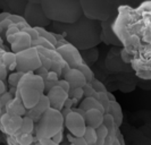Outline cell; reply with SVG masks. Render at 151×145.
Returning <instances> with one entry per match:
<instances>
[{
	"mask_svg": "<svg viewBox=\"0 0 151 145\" xmlns=\"http://www.w3.org/2000/svg\"><path fill=\"white\" fill-rule=\"evenodd\" d=\"M83 138L86 141V143L89 145H96L97 144V141H98L97 129L92 128V127H86V130L84 133Z\"/></svg>",
	"mask_w": 151,
	"mask_h": 145,
	"instance_id": "44dd1931",
	"label": "cell"
},
{
	"mask_svg": "<svg viewBox=\"0 0 151 145\" xmlns=\"http://www.w3.org/2000/svg\"><path fill=\"white\" fill-rule=\"evenodd\" d=\"M13 24V22L9 19V18H7V19H5V21H2V22H0V27L2 29V31H4V33L6 32V31L8 30V27L10 26Z\"/></svg>",
	"mask_w": 151,
	"mask_h": 145,
	"instance_id": "e575fe53",
	"label": "cell"
},
{
	"mask_svg": "<svg viewBox=\"0 0 151 145\" xmlns=\"http://www.w3.org/2000/svg\"><path fill=\"white\" fill-rule=\"evenodd\" d=\"M85 122L88 127H92V128H98L104 124V118H105V114H102L98 109H90L88 111H85Z\"/></svg>",
	"mask_w": 151,
	"mask_h": 145,
	"instance_id": "9a60e30c",
	"label": "cell"
},
{
	"mask_svg": "<svg viewBox=\"0 0 151 145\" xmlns=\"http://www.w3.org/2000/svg\"><path fill=\"white\" fill-rule=\"evenodd\" d=\"M122 46V59L131 64L136 74L151 79V0L122 6L111 25Z\"/></svg>",
	"mask_w": 151,
	"mask_h": 145,
	"instance_id": "6da1fadb",
	"label": "cell"
},
{
	"mask_svg": "<svg viewBox=\"0 0 151 145\" xmlns=\"http://www.w3.org/2000/svg\"><path fill=\"white\" fill-rule=\"evenodd\" d=\"M0 48H4V40L0 36Z\"/></svg>",
	"mask_w": 151,
	"mask_h": 145,
	"instance_id": "ab89813d",
	"label": "cell"
},
{
	"mask_svg": "<svg viewBox=\"0 0 151 145\" xmlns=\"http://www.w3.org/2000/svg\"><path fill=\"white\" fill-rule=\"evenodd\" d=\"M51 108V103H50V100L47 96V94H43L42 98L40 99V101L38 102V104L34 108H32L30 110H27V114L26 116L31 117L35 122H38L41 118V116L43 115L45 112H47L49 109Z\"/></svg>",
	"mask_w": 151,
	"mask_h": 145,
	"instance_id": "4fadbf2b",
	"label": "cell"
},
{
	"mask_svg": "<svg viewBox=\"0 0 151 145\" xmlns=\"http://www.w3.org/2000/svg\"><path fill=\"white\" fill-rule=\"evenodd\" d=\"M78 108L84 110V111H88V110H90V109H98L102 114H106V110H105L104 106H102L96 98H93V96L84 98V99L82 100V102L80 103V107Z\"/></svg>",
	"mask_w": 151,
	"mask_h": 145,
	"instance_id": "e0dca14e",
	"label": "cell"
},
{
	"mask_svg": "<svg viewBox=\"0 0 151 145\" xmlns=\"http://www.w3.org/2000/svg\"><path fill=\"white\" fill-rule=\"evenodd\" d=\"M67 138L69 141V145H89L83 137H75L72 134H69L67 135Z\"/></svg>",
	"mask_w": 151,
	"mask_h": 145,
	"instance_id": "d4e9b609",
	"label": "cell"
},
{
	"mask_svg": "<svg viewBox=\"0 0 151 145\" xmlns=\"http://www.w3.org/2000/svg\"><path fill=\"white\" fill-rule=\"evenodd\" d=\"M75 103V100L70 99V98H68L67 100H66V102H65V106H64V108H67V109H72V107H73V104Z\"/></svg>",
	"mask_w": 151,
	"mask_h": 145,
	"instance_id": "8d00e7d4",
	"label": "cell"
},
{
	"mask_svg": "<svg viewBox=\"0 0 151 145\" xmlns=\"http://www.w3.org/2000/svg\"><path fill=\"white\" fill-rule=\"evenodd\" d=\"M1 34H4V35H5V33H4V31H2V29L0 27V35H1Z\"/></svg>",
	"mask_w": 151,
	"mask_h": 145,
	"instance_id": "b9f144b4",
	"label": "cell"
},
{
	"mask_svg": "<svg viewBox=\"0 0 151 145\" xmlns=\"http://www.w3.org/2000/svg\"><path fill=\"white\" fill-rule=\"evenodd\" d=\"M50 25L80 51L96 48L101 42V22L85 16L73 24L52 22Z\"/></svg>",
	"mask_w": 151,
	"mask_h": 145,
	"instance_id": "3957f363",
	"label": "cell"
},
{
	"mask_svg": "<svg viewBox=\"0 0 151 145\" xmlns=\"http://www.w3.org/2000/svg\"><path fill=\"white\" fill-rule=\"evenodd\" d=\"M9 15H10V13H7V11H2V13H0V22L7 19L8 17H9Z\"/></svg>",
	"mask_w": 151,
	"mask_h": 145,
	"instance_id": "74e56055",
	"label": "cell"
},
{
	"mask_svg": "<svg viewBox=\"0 0 151 145\" xmlns=\"http://www.w3.org/2000/svg\"><path fill=\"white\" fill-rule=\"evenodd\" d=\"M13 99H14V98H13V95H12V93H10V92H6V93H4L2 95H0L1 108L4 109V108L6 107V106H7L8 103H9Z\"/></svg>",
	"mask_w": 151,
	"mask_h": 145,
	"instance_id": "484cf974",
	"label": "cell"
},
{
	"mask_svg": "<svg viewBox=\"0 0 151 145\" xmlns=\"http://www.w3.org/2000/svg\"><path fill=\"white\" fill-rule=\"evenodd\" d=\"M145 0H40L45 16L55 23L73 24L83 16L114 22L122 6L135 7Z\"/></svg>",
	"mask_w": 151,
	"mask_h": 145,
	"instance_id": "7a4b0ae2",
	"label": "cell"
},
{
	"mask_svg": "<svg viewBox=\"0 0 151 145\" xmlns=\"http://www.w3.org/2000/svg\"><path fill=\"white\" fill-rule=\"evenodd\" d=\"M59 74L57 73V71H55V70H49L48 71V74H47V77H45V81H50V82H58L59 81Z\"/></svg>",
	"mask_w": 151,
	"mask_h": 145,
	"instance_id": "f1b7e54d",
	"label": "cell"
},
{
	"mask_svg": "<svg viewBox=\"0 0 151 145\" xmlns=\"http://www.w3.org/2000/svg\"><path fill=\"white\" fill-rule=\"evenodd\" d=\"M0 109H2V108H1V102H0Z\"/></svg>",
	"mask_w": 151,
	"mask_h": 145,
	"instance_id": "7bdbcfd3",
	"label": "cell"
},
{
	"mask_svg": "<svg viewBox=\"0 0 151 145\" xmlns=\"http://www.w3.org/2000/svg\"><path fill=\"white\" fill-rule=\"evenodd\" d=\"M33 145H60V144L55 143L51 138H49V139H39Z\"/></svg>",
	"mask_w": 151,
	"mask_h": 145,
	"instance_id": "d6a6232c",
	"label": "cell"
},
{
	"mask_svg": "<svg viewBox=\"0 0 151 145\" xmlns=\"http://www.w3.org/2000/svg\"><path fill=\"white\" fill-rule=\"evenodd\" d=\"M6 41L10 44V51L17 54V52H21L23 50H26V49L31 48L33 39L27 32L19 31L16 34L7 36Z\"/></svg>",
	"mask_w": 151,
	"mask_h": 145,
	"instance_id": "30bf717a",
	"label": "cell"
},
{
	"mask_svg": "<svg viewBox=\"0 0 151 145\" xmlns=\"http://www.w3.org/2000/svg\"><path fill=\"white\" fill-rule=\"evenodd\" d=\"M14 137L15 142L19 145H33L35 142V138L32 134H16L15 136H12Z\"/></svg>",
	"mask_w": 151,
	"mask_h": 145,
	"instance_id": "ffe728a7",
	"label": "cell"
},
{
	"mask_svg": "<svg viewBox=\"0 0 151 145\" xmlns=\"http://www.w3.org/2000/svg\"><path fill=\"white\" fill-rule=\"evenodd\" d=\"M68 95H69V98H70V99L75 100L76 102H77L78 100H81L84 96L83 87H76V89H72V90L69 91V93H68Z\"/></svg>",
	"mask_w": 151,
	"mask_h": 145,
	"instance_id": "cb8c5ba5",
	"label": "cell"
},
{
	"mask_svg": "<svg viewBox=\"0 0 151 145\" xmlns=\"http://www.w3.org/2000/svg\"><path fill=\"white\" fill-rule=\"evenodd\" d=\"M113 145H122L121 141H119V139H118V138H117V139H116V142H115V143H114Z\"/></svg>",
	"mask_w": 151,
	"mask_h": 145,
	"instance_id": "f35d334b",
	"label": "cell"
},
{
	"mask_svg": "<svg viewBox=\"0 0 151 145\" xmlns=\"http://www.w3.org/2000/svg\"><path fill=\"white\" fill-rule=\"evenodd\" d=\"M4 114H5V110L4 109H0V119H1V117H2Z\"/></svg>",
	"mask_w": 151,
	"mask_h": 145,
	"instance_id": "60d3db41",
	"label": "cell"
},
{
	"mask_svg": "<svg viewBox=\"0 0 151 145\" xmlns=\"http://www.w3.org/2000/svg\"><path fill=\"white\" fill-rule=\"evenodd\" d=\"M57 85H58V86H60L63 90H65V91L68 92V93H69V91L72 90V87H70L69 83H68L66 79H64V78H63V79H59V81L57 82Z\"/></svg>",
	"mask_w": 151,
	"mask_h": 145,
	"instance_id": "1f68e13d",
	"label": "cell"
},
{
	"mask_svg": "<svg viewBox=\"0 0 151 145\" xmlns=\"http://www.w3.org/2000/svg\"><path fill=\"white\" fill-rule=\"evenodd\" d=\"M91 84H92V86H93V89L96 90L97 92H108L106 90V86L102 84L101 82H99V81H97L96 78L91 82Z\"/></svg>",
	"mask_w": 151,
	"mask_h": 145,
	"instance_id": "83f0119b",
	"label": "cell"
},
{
	"mask_svg": "<svg viewBox=\"0 0 151 145\" xmlns=\"http://www.w3.org/2000/svg\"><path fill=\"white\" fill-rule=\"evenodd\" d=\"M4 110H5V112H7L9 115L21 116V117H24L27 114V109L23 104L22 100L19 98H14L4 108Z\"/></svg>",
	"mask_w": 151,
	"mask_h": 145,
	"instance_id": "2e32d148",
	"label": "cell"
},
{
	"mask_svg": "<svg viewBox=\"0 0 151 145\" xmlns=\"http://www.w3.org/2000/svg\"><path fill=\"white\" fill-rule=\"evenodd\" d=\"M8 68L5 66V64L2 62L1 60V58H0V79H2V81H5L6 78L8 77Z\"/></svg>",
	"mask_w": 151,
	"mask_h": 145,
	"instance_id": "4dcf8cb0",
	"label": "cell"
},
{
	"mask_svg": "<svg viewBox=\"0 0 151 145\" xmlns=\"http://www.w3.org/2000/svg\"><path fill=\"white\" fill-rule=\"evenodd\" d=\"M23 124V117L9 115L5 112L0 119V129L8 136H15L19 133Z\"/></svg>",
	"mask_w": 151,
	"mask_h": 145,
	"instance_id": "8fae6325",
	"label": "cell"
},
{
	"mask_svg": "<svg viewBox=\"0 0 151 145\" xmlns=\"http://www.w3.org/2000/svg\"><path fill=\"white\" fill-rule=\"evenodd\" d=\"M56 50L63 57V59L70 66V68H76L80 65L84 64L81 51L76 46L67 42L65 38H61L59 40L58 44L56 46Z\"/></svg>",
	"mask_w": 151,
	"mask_h": 145,
	"instance_id": "52a82bcc",
	"label": "cell"
},
{
	"mask_svg": "<svg viewBox=\"0 0 151 145\" xmlns=\"http://www.w3.org/2000/svg\"><path fill=\"white\" fill-rule=\"evenodd\" d=\"M0 130H1V129H0Z\"/></svg>",
	"mask_w": 151,
	"mask_h": 145,
	"instance_id": "ee69618b",
	"label": "cell"
},
{
	"mask_svg": "<svg viewBox=\"0 0 151 145\" xmlns=\"http://www.w3.org/2000/svg\"><path fill=\"white\" fill-rule=\"evenodd\" d=\"M64 79H66L72 89L84 87L88 83L86 77L78 68H70L66 74H64Z\"/></svg>",
	"mask_w": 151,
	"mask_h": 145,
	"instance_id": "5bb4252c",
	"label": "cell"
},
{
	"mask_svg": "<svg viewBox=\"0 0 151 145\" xmlns=\"http://www.w3.org/2000/svg\"><path fill=\"white\" fill-rule=\"evenodd\" d=\"M76 68H78L82 73L84 74V76L86 77V81L91 83L93 79H94V74H93V71H92V69L89 67V65L88 64H82V65H80L78 67H76Z\"/></svg>",
	"mask_w": 151,
	"mask_h": 145,
	"instance_id": "603a6c76",
	"label": "cell"
},
{
	"mask_svg": "<svg viewBox=\"0 0 151 145\" xmlns=\"http://www.w3.org/2000/svg\"><path fill=\"white\" fill-rule=\"evenodd\" d=\"M65 117L60 110L50 108L41 116L40 120L35 125V139H49L57 133L64 130Z\"/></svg>",
	"mask_w": 151,
	"mask_h": 145,
	"instance_id": "5b68a950",
	"label": "cell"
},
{
	"mask_svg": "<svg viewBox=\"0 0 151 145\" xmlns=\"http://www.w3.org/2000/svg\"><path fill=\"white\" fill-rule=\"evenodd\" d=\"M51 139H52L55 143H57V144L63 143V139H64V130H60L59 133H57L55 136H52Z\"/></svg>",
	"mask_w": 151,
	"mask_h": 145,
	"instance_id": "836d02e7",
	"label": "cell"
},
{
	"mask_svg": "<svg viewBox=\"0 0 151 145\" xmlns=\"http://www.w3.org/2000/svg\"><path fill=\"white\" fill-rule=\"evenodd\" d=\"M19 29H18V26H17V24L13 23L9 27H8V30L5 32V38H7L9 35H13V34H16V33H18L19 32Z\"/></svg>",
	"mask_w": 151,
	"mask_h": 145,
	"instance_id": "f546056e",
	"label": "cell"
},
{
	"mask_svg": "<svg viewBox=\"0 0 151 145\" xmlns=\"http://www.w3.org/2000/svg\"><path fill=\"white\" fill-rule=\"evenodd\" d=\"M45 78L34 71L24 73L18 83L15 94H19V99L27 110L34 108L45 94Z\"/></svg>",
	"mask_w": 151,
	"mask_h": 145,
	"instance_id": "277c9868",
	"label": "cell"
},
{
	"mask_svg": "<svg viewBox=\"0 0 151 145\" xmlns=\"http://www.w3.org/2000/svg\"><path fill=\"white\" fill-rule=\"evenodd\" d=\"M24 18L33 27H45V26H49L52 23L45 16L41 5L38 2H31V1L25 7Z\"/></svg>",
	"mask_w": 151,
	"mask_h": 145,
	"instance_id": "ba28073f",
	"label": "cell"
},
{
	"mask_svg": "<svg viewBox=\"0 0 151 145\" xmlns=\"http://www.w3.org/2000/svg\"><path fill=\"white\" fill-rule=\"evenodd\" d=\"M6 92H7V86L5 84V81L0 79V95H2Z\"/></svg>",
	"mask_w": 151,
	"mask_h": 145,
	"instance_id": "d590c367",
	"label": "cell"
},
{
	"mask_svg": "<svg viewBox=\"0 0 151 145\" xmlns=\"http://www.w3.org/2000/svg\"><path fill=\"white\" fill-rule=\"evenodd\" d=\"M84 90V98H88V96H93L94 94H96V90L93 89V86H92V84L91 83H86L85 84V86L83 87Z\"/></svg>",
	"mask_w": 151,
	"mask_h": 145,
	"instance_id": "4316f807",
	"label": "cell"
},
{
	"mask_svg": "<svg viewBox=\"0 0 151 145\" xmlns=\"http://www.w3.org/2000/svg\"><path fill=\"white\" fill-rule=\"evenodd\" d=\"M47 96L50 100L51 108L57 109V110H60V111L63 110L64 106H65L66 100L69 98L68 92L63 90L60 86H58V85L53 86L52 89H50L49 91L47 92Z\"/></svg>",
	"mask_w": 151,
	"mask_h": 145,
	"instance_id": "7c38bea8",
	"label": "cell"
},
{
	"mask_svg": "<svg viewBox=\"0 0 151 145\" xmlns=\"http://www.w3.org/2000/svg\"><path fill=\"white\" fill-rule=\"evenodd\" d=\"M65 127L67 128L69 134L75 137H83L86 130L85 118L81 114H78L74 109L65 117Z\"/></svg>",
	"mask_w": 151,
	"mask_h": 145,
	"instance_id": "9c48e42d",
	"label": "cell"
},
{
	"mask_svg": "<svg viewBox=\"0 0 151 145\" xmlns=\"http://www.w3.org/2000/svg\"><path fill=\"white\" fill-rule=\"evenodd\" d=\"M16 58H17V65H16L17 71H22V73L37 71L40 67H42L41 56L37 46H32L26 50L17 52Z\"/></svg>",
	"mask_w": 151,
	"mask_h": 145,
	"instance_id": "8992f818",
	"label": "cell"
},
{
	"mask_svg": "<svg viewBox=\"0 0 151 145\" xmlns=\"http://www.w3.org/2000/svg\"><path fill=\"white\" fill-rule=\"evenodd\" d=\"M34 130H35V121L31 117H29V116H24L19 133H22V134H32Z\"/></svg>",
	"mask_w": 151,
	"mask_h": 145,
	"instance_id": "d6986e66",
	"label": "cell"
},
{
	"mask_svg": "<svg viewBox=\"0 0 151 145\" xmlns=\"http://www.w3.org/2000/svg\"><path fill=\"white\" fill-rule=\"evenodd\" d=\"M1 60L5 64V66L8 68V70H16L17 58H16L15 52H13V51H5V54L1 56Z\"/></svg>",
	"mask_w": 151,
	"mask_h": 145,
	"instance_id": "ac0fdd59",
	"label": "cell"
},
{
	"mask_svg": "<svg viewBox=\"0 0 151 145\" xmlns=\"http://www.w3.org/2000/svg\"><path fill=\"white\" fill-rule=\"evenodd\" d=\"M23 74L22 71H13V73H10L9 75H8V84L10 85L12 87H16L17 89V86H18V83H19V81H21V78H22Z\"/></svg>",
	"mask_w": 151,
	"mask_h": 145,
	"instance_id": "7402d4cb",
	"label": "cell"
}]
</instances>
